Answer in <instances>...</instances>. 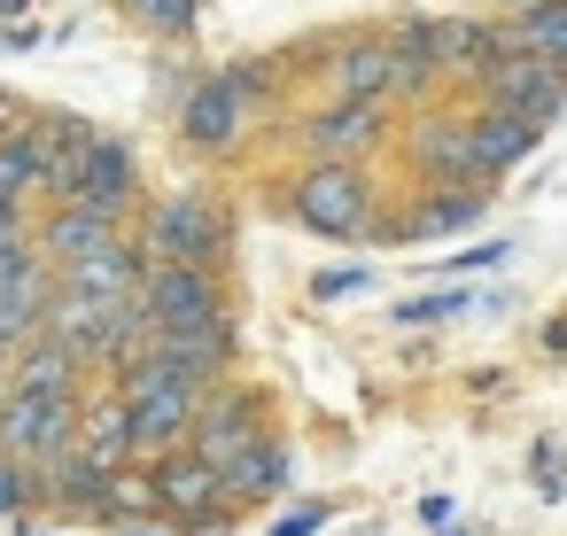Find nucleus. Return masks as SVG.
Returning a JSON list of instances; mask_svg holds the SVG:
<instances>
[{"label": "nucleus", "mask_w": 567, "mask_h": 536, "mask_svg": "<svg viewBox=\"0 0 567 536\" xmlns=\"http://www.w3.org/2000/svg\"><path fill=\"white\" fill-rule=\"evenodd\" d=\"M280 203H288V218H296L303 234H319V241H358V234L373 226V179H365V164H342V156H311L303 179H296Z\"/></svg>", "instance_id": "obj_1"}, {"label": "nucleus", "mask_w": 567, "mask_h": 536, "mask_svg": "<svg viewBox=\"0 0 567 536\" xmlns=\"http://www.w3.org/2000/svg\"><path fill=\"white\" fill-rule=\"evenodd\" d=\"M0 451H17L32 466L79 451V396L71 389H9V404H0Z\"/></svg>", "instance_id": "obj_2"}, {"label": "nucleus", "mask_w": 567, "mask_h": 536, "mask_svg": "<svg viewBox=\"0 0 567 536\" xmlns=\"http://www.w3.org/2000/svg\"><path fill=\"white\" fill-rule=\"evenodd\" d=\"M141 249L148 257H195V265H226V218L203 195H156L141 203Z\"/></svg>", "instance_id": "obj_3"}, {"label": "nucleus", "mask_w": 567, "mask_h": 536, "mask_svg": "<svg viewBox=\"0 0 567 536\" xmlns=\"http://www.w3.org/2000/svg\"><path fill=\"white\" fill-rule=\"evenodd\" d=\"M141 303L156 311L164 334H179V327H210V319L226 311V280H218V265H195V257H148Z\"/></svg>", "instance_id": "obj_4"}, {"label": "nucleus", "mask_w": 567, "mask_h": 536, "mask_svg": "<svg viewBox=\"0 0 567 536\" xmlns=\"http://www.w3.org/2000/svg\"><path fill=\"white\" fill-rule=\"evenodd\" d=\"M265 435H280L272 427V404L257 396V389H234V381H218L210 396H203V420H195V451L218 466V474H234Z\"/></svg>", "instance_id": "obj_5"}, {"label": "nucleus", "mask_w": 567, "mask_h": 536, "mask_svg": "<svg viewBox=\"0 0 567 536\" xmlns=\"http://www.w3.org/2000/svg\"><path fill=\"white\" fill-rule=\"evenodd\" d=\"M148 474H156V497H164V520H179V528H226V513H234V497H226V474L187 443V451H164V458H148Z\"/></svg>", "instance_id": "obj_6"}, {"label": "nucleus", "mask_w": 567, "mask_h": 536, "mask_svg": "<svg viewBox=\"0 0 567 536\" xmlns=\"http://www.w3.org/2000/svg\"><path fill=\"white\" fill-rule=\"evenodd\" d=\"M482 102H497V110H520V117L551 125V117L567 110V63L513 48V55H497V71L482 79Z\"/></svg>", "instance_id": "obj_7"}, {"label": "nucleus", "mask_w": 567, "mask_h": 536, "mask_svg": "<svg viewBox=\"0 0 567 536\" xmlns=\"http://www.w3.org/2000/svg\"><path fill=\"white\" fill-rule=\"evenodd\" d=\"M389 71H396L389 32H342V40H327V55H319L327 102H389Z\"/></svg>", "instance_id": "obj_8"}, {"label": "nucleus", "mask_w": 567, "mask_h": 536, "mask_svg": "<svg viewBox=\"0 0 567 536\" xmlns=\"http://www.w3.org/2000/svg\"><path fill=\"white\" fill-rule=\"evenodd\" d=\"M404 164H412V179L420 187H458V179H474V117H412V133H404Z\"/></svg>", "instance_id": "obj_9"}, {"label": "nucleus", "mask_w": 567, "mask_h": 536, "mask_svg": "<svg viewBox=\"0 0 567 536\" xmlns=\"http://www.w3.org/2000/svg\"><path fill=\"white\" fill-rule=\"evenodd\" d=\"M241 125H249V94H241L226 71L203 79V86H187V102H179V141H187V148L226 156V148H241Z\"/></svg>", "instance_id": "obj_10"}, {"label": "nucleus", "mask_w": 567, "mask_h": 536, "mask_svg": "<svg viewBox=\"0 0 567 536\" xmlns=\"http://www.w3.org/2000/svg\"><path fill=\"white\" fill-rule=\"evenodd\" d=\"M55 280H63L71 296L133 303V296H141V280H148V249H141V234H117V241H102V249H86V257L55 265Z\"/></svg>", "instance_id": "obj_11"}, {"label": "nucleus", "mask_w": 567, "mask_h": 536, "mask_svg": "<svg viewBox=\"0 0 567 536\" xmlns=\"http://www.w3.org/2000/svg\"><path fill=\"white\" fill-rule=\"evenodd\" d=\"M381 141H389V102H327V110L303 117V148H311V156L358 164V156H373Z\"/></svg>", "instance_id": "obj_12"}, {"label": "nucleus", "mask_w": 567, "mask_h": 536, "mask_svg": "<svg viewBox=\"0 0 567 536\" xmlns=\"http://www.w3.org/2000/svg\"><path fill=\"white\" fill-rule=\"evenodd\" d=\"M79 451H94L110 466H133L141 458V412H133V396L117 381H94L79 396Z\"/></svg>", "instance_id": "obj_13"}, {"label": "nucleus", "mask_w": 567, "mask_h": 536, "mask_svg": "<svg viewBox=\"0 0 567 536\" xmlns=\"http://www.w3.org/2000/svg\"><path fill=\"white\" fill-rule=\"evenodd\" d=\"M79 203H94V210H110V218H141V148H133L125 133H94Z\"/></svg>", "instance_id": "obj_14"}, {"label": "nucleus", "mask_w": 567, "mask_h": 536, "mask_svg": "<svg viewBox=\"0 0 567 536\" xmlns=\"http://www.w3.org/2000/svg\"><path fill=\"white\" fill-rule=\"evenodd\" d=\"M203 396L210 389H195V381H164V389L133 396V412H141V458L187 451L195 443V420H203Z\"/></svg>", "instance_id": "obj_15"}, {"label": "nucleus", "mask_w": 567, "mask_h": 536, "mask_svg": "<svg viewBox=\"0 0 567 536\" xmlns=\"http://www.w3.org/2000/svg\"><path fill=\"white\" fill-rule=\"evenodd\" d=\"M536 117H520V110H497V102H482L474 110V179L482 187H497L513 164H528V148H536Z\"/></svg>", "instance_id": "obj_16"}, {"label": "nucleus", "mask_w": 567, "mask_h": 536, "mask_svg": "<svg viewBox=\"0 0 567 536\" xmlns=\"http://www.w3.org/2000/svg\"><path fill=\"white\" fill-rule=\"evenodd\" d=\"M482 210H489V187H482V179L420 187V203H412V218H404V234H396V241H443V234H466Z\"/></svg>", "instance_id": "obj_17"}, {"label": "nucleus", "mask_w": 567, "mask_h": 536, "mask_svg": "<svg viewBox=\"0 0 567 536\" xmlns=\"http://www.w3.org/2000/svg\"><path fill=\"white\" fill-rule=\"evenodd\" d=\"M32 234H40V249L55 257V265H71V257H86V249H102V241H117L125 234V218H110V210H94V203H55L48 218H32Z\"/></svg>", "instance_id": "obj_18"}, {"label": "nucleus", "mask_w": 567, "mask_h": 536, "mask_svg": "<svg viewBox=\"0 0 567 536\" xmlns=\"http://www.w3.org/2000/svg\"><path fill=\"white\" fill-rule=\"evenodd\" d=\"M55 257H40L24 280H9L0 288V350H17V342H32L40 327H48V311H55Z\"/></svg>", "instance_id": "obj_19"}, {"label": "nucleus", "mask_w": 567, "mask_h": 536, "mask_svg": "<svg viewBox=\"0 0 567 536\" xmlns=\"http://www.w3.org/2000/svg\"><path fill=\"white\" fill-rule=\"evenodd\" d=\"M497 55H513V32L505 24H482V17H443V79H489Z\"/></svg>", "instance_id": "obj_20"}, {"label": "nucleus", "mask_w": 567, "mask_h": 536, "mask_svg": "<svg viewBox=\"0 0 567 536\" xmlns=\"http://www.w3.org/2000/svg\"><path fill=\"white\" fill-rule=\"evenodd\" d=\"M110 458H94V451H63V458H48L40 466V482H48V505H71V513H94L102 505V489H110Z\"/></svg>", "instance_id": "obj_21"}, {"label": "nucleus", "mask_w": 567, "mask_h": 536, "mask_svg": "<svg viewBox=\"0 0 567 536\" xmlns=\"http://www.w3.org/2000/svg\"><path fill=\"white\" fill-rule=\"evenodd\" d=\"M288 474H296L288 435H265V443L226 474V497H234V505H265V497H280V489H288Z\"/></svg>", "instance_id": "obj_22"}, {"label": "nucleus", "mask_w": 567, "mask_h": 536, "mask_svg": "<svg viewBox=\"0 0 567 536\" xmlns=\"http://www.w3.org/2000/svg\"><path fill=\"white\" fill-rule=\"evenodd\" d=\"M40 187H48V141H40V117H32L17 133H0V195L32 203Z\"/></svg>", "instance_id": "obj_23"}, {"label": "nucleus", "mask_w": 567, "mask_h": 536, "mask_svg": "<svg viewBox=\"0 0 567 536\" xmlns=\"http://www.w3.org/2000/svg\"><path fill=\"white\" fill-rule=\"evenodd\" d=\"M94 520H164V497H156L148 458H133V466H117V474H110V489H102Z\"/></svg>", "instance_id": "obj_24"}, {"label": "nucleus", "mask_w": 567, "mask_h": 536, "mask_svg": "<svg viewBox=\"0 0 567 536\" xmlns=\"http://www.w3.org/2000/svg\"><path fill=\"white\" fill-rule=\"evenodd\" d=\"M505 32H513V48L567 63V0H528V9H520V17H513Z\"/></svg>", "instance_id": "obj_25"}, {"label": "nucleus", "mask_w": 567, "mask_h": 536, "mask_svg": "<svg viewBox=\"0 0 567 536\" xmlns=\"http://www.w3.org/2000/svg\"><path fill=\"white\" fill-rule=\"evenodd\" d=\"M40 497H48L40 466H32V458H17V451H0V520H24Z\"/></svg>", "instance_id": "obj_26"}, {"label": "nucleus", "mask_w": 567, "mask_h": 536, "mask_svg": "<svg viewBox=\"0 0 567 536\" xmlns=\"http://www.w3.org/2000/svg\"><path fill=\"white\" fill-rule=\"evenodd\" d=\"M125 17L156 40H187L195 32V0H125Z\"/></svg>", "instance_id": "obj_27"}, {"label": "nucleus", "mask_w": 567, "mask_h": 536, "mask_svg": "<svg viewBox=\"0 0 567 536\" xmlns=\"http://www.w3.org/2000/svg\"><path fill=\"white\" fill-rule=\"evenodd\" d=\"M358 288H373V272H365V265H334V272H319V280H311V296H319V303L358 296Z\"/></svg>", "instance_id": "obj_28"}, {"label": "nucleus", "mask_w": 567, "mask_h": 536, "mask_svg": "<svg viewBox=\"0 0 567 536\" xmlns=\"http://www.w3.org/2000/svg\"><path fill=\"white\" fill-rule=\"evenodd\" d=\"M528 474H536L544 497H559V489H567V451H559V443H536V466H528Z\"/></svg>", "instance_id": "obj_29"}, {"label": "nucleus", "mask_w": 567, "mask_h": 536, "mask_svg": "<svg viewBox=\"0 0 567 536\" xmlns=\"http://www.w3.org/2000/svg\"><path fill=\"white\" fill-rule=\"evenodd\" d=\"M327 528V497H303V505H288V520H272V536H319Z\"/></svg>", "instance_id": "obj_30"}, {"label": "nucleus", "mask_w": 567, "mask_h": 536, "mask_svg": "<svg viewBox=\"0 0 567 536\" xmlns=\"http://www.w3.org/2000/svg\"><path fill=\"white\" fill-rule=\"evenodd\" d=\"M451 311H458V296H420V303H404L396 319L412 327V319H451Z\"/></svg>", "instance_id": "obj_31"}, {"label": "nucleus", "mask_w": 567, "mask_h": 536, "mask_svg": "<svg viewBox=\"0 0 567 536\" xmlns=\"http://www.w3.org/2000/svg\"><path fill=\"white\" fill-rule=\"evenodd\" d=\"M497 257H505V241H489V249H466V257H451V265H443V272H489V265H497Z\"/></svg>", "instance_id": "obj_32"}, {"label": "nucleus", "mask_w": 567, "mask_h": 536, "mask_svg": "<svg viewBox=\"0 0 567 536\" xmlns=\"http://www.w3.org/2000/svg\"><path fill=\"white\" fill-rule=\"evenodd\" d=\"M17 125H32V110H17L9 94H0V133H17Z\"/></svg>", "instance_id": "obj_33"}, {"label": "nucleus", "mask_w": 567, "mask_h": 536, "mask_svg": "<svg viewBox=\"0 0 567 536\" xmlns=\"http://www.w3.org/2000/svg\"><path fill=\"white\" fill-rule=\"evenodd\" d=\"M544 350H551V358H567V319H551V327H544Z\"/></svg>", "instance_id": "obj_34"}, {"label": "nucleus", "mask_w": 567, "mask_h": 536, "mask_svg": "<svg viewBox=\"0 0 567 536\" xmlns=\"http://www.w3.org/2000/svg\"><path fill=\"white\" fill-rule=\"evenodd\" d=\"M24 9H32V0H0V24H17Z\"/></svg>", "instance_id": "obj_35"}, {"label": "nucleus", "mask_w": 567, "mask_h": 536, "mask_svg": "<svg viewBox=\"0 0 567 536\" xmlns=\"http://www.w3.org/2000/svg\"><path fill=\"white\" fill-rule=\"evenodd\" d=\"M9 389H17V373H9V358H0V404H9Z\"/></svg>", "instance_id": "obj_36"}, {"label": "nucleus", "mask_w": 567, "mask_h": 536, "mask_svg": "<svg viewBox=\"0 0 567 536\" xmlns=\"http://www.w3.org/2000/svg\"><path fill=\"white\" fill-rule=\"evenodd\" d=\"M513 9H528V0H513Z\"/></svg>", "instance_id": "obj_37"}, {"label": "nucleus", "mask_w": 567, "mask_h": 536, "mask_svg": "<svg viewBox=\"0 0 567 536\" xmlns=\"http://www.w3.org/2000/svg\"><path fill=\"white\" fill-rule=\"evenodd\" d=\"M133 536H148V528H133Z\"/></svg>", "instance_id": "obj_38"}]
</instances>
